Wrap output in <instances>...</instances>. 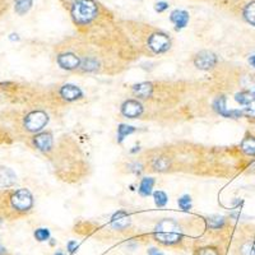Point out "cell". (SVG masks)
Masks as SVG:
<instances>
[{
    "mask_svg": "<svg viewBox=\"0 0 255 255\" xmlns=\"http://www.w3.org/2000/svg\"><path fill=\"white\" fill-rule=\"evenodd\" d=\"M154 238L163 245H175L183 239V231L176 221L166 218L158 222L154 229Z\"/></svg>",
    "mask_w": 255,
    "mask_h": 255,
    "instance_id": "6da1fadb",
    "label": "cell"
},
{
    "mask_svg": "<svg viewBox=\"0 0 255 255\" xmlns=\"http://www.w3.org/2000/svg\"><path fill=\"white\" fill-rule=\"evenodd\" d=\"M67 248H68V250H69V253H76L77 252V249H78V244H77V241H69V243H68V245H67Z\"/></svg>",
    "mask_w": 255,
    "mask_h": 255,
    "instance_id": "4dcf8cb0",
    "label": "cell"
},
{
    "mask_svg": "<svg viewBox=\"0 0 255 255\" xmlns=\"http://www.w3.org/2000/svg\"><path fill=\"white\" fill-rule=\"evenodd\" d=\"M35 239L40 243H44V241H47L50 239V231L49 229H45V227H41V229H37L35 231Z\"/></svg>",
    "mask_w": 255,
    "mask_h": 255,
    "instance_id": "484cf974",
    "label": "cell"
},
{
    "mask_svg": "<svg viewBox=\"0 0 255 255\" xmlns=\"http://www.w3.org/2000/svg\"><path fill=\"white\" fill-rule=\"evenodd\" d=\"M218 59L216 54L212 51H200L194 59V65L198 69L209 70L216 67Z\"/></svg>",
    "mask_w": 255,
    "mask_h": 255,
    "instance_id": "8992f818",
    "label": "cell"
},
{
    "mask_svg": "<svg viewBox=\"0 0 255 255\" xmlns=\"http://www.w3.org/2000/svg\"><path fill=\"white\" fill-rule=\"evenodd\" d=\"M148 46L156 54H162L166 52L170 46H171V41L166 33L162 32H156V33H152L148 38Z\"/></svg>",
    "mask_w": 255,
    "mask_h": 255,
    "instance_id": "5b68a950",
    "label": "cell"
},
{
    "mask_svg": "<svg viewBox=\"0 0 255 255\" xmlns=\"http://www.w3.org/2000/svg\"><path fill=\"white\" fill-rule=\"evenodd\" d=\"M244 18L247 19L248 23L255 26V1H252L244 8Z\"/></svg>",
    "mask_w": 255,
    "mask_h": 255,
    "instance_id": "ffe728a7",
    "label": "cell"
},
{
    "mask_svg": "<svg viewBox=\"0 0 255 255\" xmlns=\"http://www.w3.org/2000/svg\"><path fill=\"white\" fill-rule=\"evenodd\" d=\"M213 109L220 114L223 118H231V119H239L241 116H244L243 110H229L226 108V99L223 96H220L218 99H216L215 104H213Z\"/></svg>",
    "mask_w": 255,
    "mask_h": 255,
    "instance_id": "52a82bcc",
    "label": "cell"
},
{
    "mask_svg": "<svg viewBox=\"0 0 255 255\" xmlns=\"http://www.w3.org/2000/svg\"><path fill=\"white\" fill-rule=\"evenodd\" d=\"M170 19H171L172 23L175 24L176 29H181L184 28V27H186V24H188L189 13L185 12V10H179V9H176V10H174V12L171 13Z\"/></svg>",
    "mask_w": 255,
    "mask_h": 255,
    "instance_id": "5bb4252c",
    "label": "cell"
},
{
    "mask_svg": "<svg viewBox=\"0 0 255 255\" xmlns=\"http://www.w3.org/2000/svg\"><path fill=\"white\" fill-rule=\"evenodd\" d=\"M235 100L239 102V104L243 105V106H248V105H250L252 102L255 101V93L244 91V92L236 93Z\"/></svg>",
    "mask_w": 255,
    "mask_h": 255,
    "instance_id": "ac0fdd59",
    "label": "cell"
},
{
    "mask_svg": "<svg viewBox=\"0 0 255 255\" xmlns=\"http://www.w3.org/2000/svg\"><path fill=\"white\" fill-rule=\"evenodd\" d=\"M135 131V128L130 127V125H125V124H120L119 128H118V142L122 143L124 140V138L127 135H130Z\"/></svg>",
    "mask_w": 255,
    "mask_h": 255,
    "instance_id": "7402d4cb",
    "label": "cell"
},
{
    "mask_svg": "<svg viewBox=\"0 0 255 255\" xmlns=\"http://www.w3.org/2000/svg\"><path fill=\"white\" fill-rule=\"evenodd\" d=\"M154 170L157 171H166L170 167V161L166 157H157V158L153 159V163H152Z\"/></svg>",
    "mask_w": 255,
    "mask_h": 255,
    "instance_id": "cb8c5ba5",
    "label": "cell"
},
{
    "mask_svg": "<svg viewBox=\"0 0 255 255\" xmlns=\"http://www.w3.org/2000/svg\"><path fill=\"white\" fill-rule=\"evenodd\" d=\"M32 3L33 0H15L14 1V10L17 14L23 15L28 12L32 8Z\"/></svg>",
    "mask_w": 255,
    "mask_h": 255,
    "instance_id": "e0dca14e",
    "label": "cell"
},
{
    "mask_svg": "<svg viewBox=\"0 0 255 255\" xmlns=\"http://www.w3.org/2000/svg\"><path fill=\"white\" fill-rule=\"evenodd\" d=\"M81 68L84 72H95L99 68V61L95 58H86L81 61Z\"/></svg>",
    "mask_w": 255,
    "mask_h": 255,
    "instance_id": "603a6c76",
    "label": "cell"
},
{
    "mask_svg": "<svg viewBox=\"0 0 255 255\" xmlns=\"http://www.w3.org/2000/svg\"><path fill=\"white\" fill-rule=\"evenodd\" d=\"M177 204L183 211H189L191 208V198L189 195H184L177 200Z\"/></svg>",
    "mask_w": 255,
    "mask_h": 255,
    "instance_id": "83f0119b",
    "label": "cell"
},
{
    "mask_svg": "<svg viewBox=\"0 0 255 255\" xmlns=\"http://www.w3.org/2000/svg\"><path fill=\"white\" fill-rule=\"evenodd\" d=\"M167 8H168V4L166 3V1H159V3H157L156 6H154V9H156V12H158V13L165 12V10Z\"/></svg>",
    "mask_w": 255,
    "mask_h": 255,
    "instance_id": "f546056e",
    "label": "cell"
},
{
    "mask_svg": "<svg viewBox=\"0 0 255 255\" xmlns=\"http://www.w3.org/2000/svg\"><path fill=\"white\" fill-rule=\"evenodd\" d=\"M0 255H6V249L3 247H0Z\"/></svg>",
    "mask_w": 255,
    "mask_h": 255,
    "instance_id": "e575fe53",
    "label": "cell"
},
{
    "mask_svg": "<svg viewBox=\"0 0 255 255\" xmlns=\"http://www.w3.org/2000/svg\"><path fill=\"white\" fill-rule=\"evenodd\" d=\"M63 1H64V4H65V5H69L70 8H72L73 4L76 3V1H78V0H63Z\"/></svg>",
    "mask_w": 255,
    "mask_h": 255,
    "instance_id": "d6a6232c",
    "label": "cell"
},
{
    "mask_svg": "<svg viewBox=\"0 0 255 255\" xmlns=\"http://www.w3.org/2000/svg\"><path fill=\"white\" fill-rule=\"evenodd\" d=\"M207 225L212 230L222 229L225 226V217H222V216H211V217L207 218Z\"/></svg>",
    "mask_w": 255,
    "mask_h": 255,
    "instance_id": "44dd1931",
    "label": "cell"
},
{
    "mask_svg": "<svg viewBox=\"0 0 255 255\" xmlns=\"http://www.w3.org/2000/svg\"><path fill=\"white\" fill-rule=\"evenodd\" d=\"M148 255H163V254L159 252L158 249H156V248H151V249L148 250Z\"/></svg>",
    "mask_w": 255,
    "mask_h": 255,
    "instance_id": "1f68e13d",
    "label": "cell"
},
{
    "mask_svg": "<svg viewBox=\"0 0 255 255\" xmlns=\"http://www.w3.org/2000/svg\"><path fill=\"white\" fill-rule=\"evenodd\" d=\"M199 255H220L216 248H204L199 252Z\"/></svg>",
    "mask_w": 255,
    "mask_h": 255,
    "instance_id": "f1b7e54d",
    "label": "cell"
},
{
    "mask_svg": "<svg viewBox=\"0 0 255 255\" xmlns=\"http://www.w3.org/2000/svg\"><path fill=\"white\" fill-rule=\"evenodd\" d=\"M33 143L41 152H49L52 147V136L50 133H40L35 136Z\"/></svg>",
    "mask_w": 255,
    "mask_h": 255,
    "instance_id": "7c38bea8",
    "label": "cell"
},
{
    "mask_svg": "<svg viewBox=\"0 0 255 255\" xmlns=\"http://www.w3.org/2000/svg\"><path fill=\"white\" fill-rule=\"evenodd\" d=\"M17 181V175L9 167H0V186L3 188H9L14 185Z\"/></svg>",
    "mask_w": 255,
    "mask_h": 255,
    "instance_id": "4fadbf2b",
    "label": "cell"
},
{
    "mask_svg": "<svg viewBox=\"0 0 255 255\" xmlns=\"http://www.w3.org/2000/svg\"><path fill=\"white\" fill-rule=\"evenodd\" d=\"M70 14L74 23L87 24L97 17L99 8L93 0H78L70 8Z\"/></svg>",
    "mask_w": 255,
    "mask_h": 255,
    "instance_id": "7a4b0ae2",
    "label": "cell"
},
{
    "mask_svg": "<svg viewBox=\"0 0 255 255\" xmlns=\"http://www.w3.org/2000/svg\"><path fill=\"white\" fill-rule=\"evenodd\" d=\"M153 185H154V179H152V177H144V179H142L139 185V194L143 195V197L151 195Z\"/></svg>",
    "mask_w": 255,
    "mask_h": 255,
    "instance_id": "2e32d148",
    "label": "cell"
},
{
    "mask_svg": "<svg viewBox=\"0 0 255 255\" xmlns=\"http://www.w3.org/2000/svg\"><path fill=\"white\" fill-rule=\"evenodd\" d=\"M249 63H250V65H252V67L255 68V55L250 56V58H249Z\"/></svg>",
    "mask_w": 255,
    "mask_h": 255,
    "instance_id": "836d02e7",
    "label": "cell"
},
{
    "mask_svg": "<svg viewBox=\"0 0 255 255\" xmlns=\"http://www.w3.org/2000/svg\"><path fill=\"white\" fill-rule=\"evenodd\" d=\"M122 113L123 115L129 118V119H135V118L142 115L143 106L142 104L136 101V100H128V101H125L124 104H123Z\"/></svg>",
    "mask_w": 255,
    "mask_h": 255,
    "instance_id": "ba28073f",
    "label": "cell"
},
{
    "mask_svg": "<svg viewBox=\"0 0 255 255\" xmlns=\"http://www.w3.org/2000/svg\"><path fill=\"white\" fill-rule=\"evenodd\" d=\"M12 207L18 212H28L33 206V197L28 189H19L10 197Z\"/></svg>",
    "mask_w": 255,
    "mask_h": 255,
    "instance_id": "3957f363",
    "label": "cell"
},
{
    "mask_svg": "<svg viewBox=\"0 0 255 255\" xmlns=\"http://www.w3.org/2000/svg\"><path fill=\"white\" fill-rule=\"evenodd\" d=\"M54 255H65V254H64V253H61V252H58V253H55Z\"/></svg>",
    "mask_w": 255,
    "mask_h": 255,
    "instance_id": "d590c367",
    "label": "cell"
},
{
    "mask_svg": "<svg viewBox=\"0 0 255 255\" xmlns=\"http://www.w3.org/2000/svg\"><path fill=\"white\" fill-rule=\"evenodd\" d=\"M153 198H154V203H156L157 207H165L166 204H167V195H166V193H163V191L158 190L156 191L153 194Z\"/></svg>",
    "mask_w": 255,
    "mask_h": 255,
    "instance_id": "d4e9b609",
    "label": "cell"
},
{
    "mask_svg": "<svg viewBox=\"0 0 255 255\" xmlns=\"http://www.w3.org/2000/svg\"><path fill=\"white\" fill-rule=\"evenodd\" d=\"M110 225L114 230L123 231L130 225V216L128 215V212L125 211L115 212L113 217H111Z\"/></svg>",
    "mask_w": 255,
    "mask_h": 255,
    "instance_id": "30bf717a",
    "label": "cell"
},
{
    "mask_svg": "<svg viewBox=\"0 0 255 255\" xmlns=\"http://www.w3.org/2000/svg\"><path fill=\"white\" fill-rule=\"evenodd\" d=\"M60 95L67 101H77V100L82 99L83 92L81 91V88L74 86V84H65L61 87Z\"/></svg>",
    "mask_w": 255,
    "mask_h": 255,
    "instance_id": "8fae6325",
    "label": "cell"
},
{
    "mask_svg": "<svg viewBox=\"0 0 255 255\" xmlns=\"http://www.w3.org/2000/svg\"><path fill=\"white\" fill-rule=\"evenodd\" d=\"M47 122H49V116L45 111H32L24 119V127L28 131H40L46 127Z\"/></svg>",
    "mask_w": 255,
    "mask_h": 255,
    "instance_id": "277c9868",
    "label": "cell"
},
{
    "mask_svg": "<svg viewBox=\"0 0 255 255\" xmlns=\"http://www.w3.org/2000/svg\"><path fill=\"white\" fill-rule=\"evenodd\" d=\"M241 149L244 153L249 156H255V138L254 136H248L241 143Z\"/></svg>",
    "mask_w": 255,
    "mask_h": 255,
    "instance_id": "d6986e66",
    "label": "cell"
},
{
    "mask_svg": "<svg viewBox=\"0 0 255 255\" xmlns=\"http://www.w3.org/2000/svg\"><path fill=\"white\" fill-rule=\"evenodd\" d=\"M240 252L241 255H255V240L244 244Z\"/></svg>",
    "mask_w": 255,
    "mask_h": 255,
    "instance_id": "4316f807",
    "label": "cell"
},
{
    "mask_svg": "<svg viewBox=\"0 0 255 255\" xmlns=\"http://www.w3.org/2000/svg\"><path fill=\"white\" fill-rule=\"evenodd\" d=\"M133 92L134 95L140 97V99H148V97H151L152 92H153V86H152V83H148V82L138 83L133 87Z\"/></svg>",
    "mask_w": 255,
    "mask_h": 255,
    "instance_id": "9a60e30c",
    "label": "cell"
},
{
    "mask_svg": "<svg viewBox=\"0 0 255 255\" xmlns=\"http://www.w3.org/2000/svg\"><path fill=\"white\" fill-rule=\"evenodd\" d=\"M58 63L63 69L67 70H73L81 67V59L76 54H73V52H65V54L59 55Z\"/></svg>",
    "mask_w": 255,
    "mask_h": 255,
    "instance_id": "9c48e42d",
    "label": "cell"
}]
</instances>
